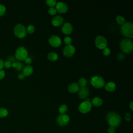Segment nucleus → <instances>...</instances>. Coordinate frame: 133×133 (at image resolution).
I'll use <instances>...</instances> for the list:
<instances>
[{
  "label": "nucleus",
  "mask_w": 133,
  "mask_h": 133,
  "mask_svg": "<svg viewBox=\"0 0 133 133\" xmlns=\"http://www.w3.org/2000/svg\"><path fill=\"white\" fill-rule=\"evenodd\" d=\"M106 119L110 126L118 127L121 123V117L117 113L111 112L107 114Z\"/></svg>",
  "instance_id": "1"
},
{
  "label": "nucleus",
  "mask_w": 133,
  "mask_h": 133,
  "mask_svg": "<svg viewBox=\"0 0 133 133\" xmlns=\"http://www.w3.org/2000/svg\"><path fill=\"white\" fill-rule=\"evenodd\" d=\"M122 34L125 37L131 38L133 36V23L131 22H125L120 28Z\"/></svg>",
  "instance_id": "2"
},
{
  "label": "nucleus",
  "mask_w": 133,
  "mask_h": 133,
  "mask_svg": "<svg viewBox=\"0 0 133 133\" xmlns=\"http://www.w3.org/2000/svg\"><path fill=\"white\" fill-rule=\"evenodd\" d=\"M120 48L125 53L128 54L132 51L133 49V43L129 38H124L120 43Z\"/></svg>",
  "instance_id": "3"
},
{
  "label": "nucleus",
  "mask_w": 133,
  "mask_h": 133,
  "mask_svg": "<svg viewBox=\"0 0 133 133\" xmlns=\"http://www.w3.org/2000/svg\"><path fill=\"white\" fill-rule=\"evenodd\" d=\"M15 35L18 38H23L26 34V28L22 24H17L14 30Z\"/></svg>",
  "instance_id": "4"
},
{
  "label": "nucleus",
  "mask_w": 133,
  "mask_h": 133,
  "mask_svg": "<svg viewBox=\"0 0 133 133\" xmlns=\"http://www.w3.org/2000/svg\"><path fill=\"white\" fill-rule=\"evenodd\" d=\"M28 50L23 46L18 47L15 51V58L20 61L24 60L28 57Z\"/></svg>",
  "instance_id": "5"
},
{
  "label": "nucleus",
  "mask_w": 133,
  "mask_h": 133,
  "mask_svg": "<svg viewBox=\"0 0 133 133\" xmlns=\"http://www.w3.org/2000/svg\"><path fill=\"white\" fill-rule=\"evenodd\" d=\"M90 83L92 86L97 88L103 87L105 85V81L103 77L100 76H94L91 78Z\"/></svg>",
  "instance_id": "6"
},
{
  "label": "nucleus",
  "mask_w": 133,
  "mask_h": 133,
  "mask_svg": "<svg viewBox=\"0 0 133 133\" xmlns=\"http://www.w3.org/2000/svg\"><path fill=\"white\" fill-rule=\"evenodd\" d=\"M95 45L99 49H104L107 47L108 42L107 39L102 35H98L95 39Z\"/></svg>",
  "instance_id": "7"
},
{
  "label": "nucleus",
  "mask_w": 133,
  "mask_h": 133,
  "mask_svg": "<svg viewBox=\"0 0 133 133\" xmlns=\"http://www.w3.org/2000/svg\"><path fill=\"white\" fill-rule=\"evenodd\" d=\"M92 108V104L90 101H85L82 102L78 107V110L82 113H87L89 112Z\"/></svg>",
  "instance_id": "8"
},
{
  "label": "nucleus",
  "mask_w": 133,
  "mask_h": 133,
  "mask_svg": "<svg viewBox=\"0 0 133 133\" xmlns=\"http://www.w3.org/2000/svg\"><path fill=\"white\" fill-rule=\"evenodd\" d=\"M70 121L69 116L66 114L59 115L56 120L57 124L60 126H64L66 125Z\"/></svg>",
  "instance_id": "9"
},
{
  "label": "nucleus",
  "mask_w": 133,
  "mask_h": 133,
  "mask_svg": "<svg viewBox=\"0 0 133 133\" xmlns=\"http://www.w3.org/2000/svg\"><path fill=\"white\" fill-rule=\"evenodd\" d=\"M48 42L50 45L54 47H59L61 44V38L59 36L56 35L50 36L48 39Z\"/></svg>",
  "instance_id": "10"
},
{
  "label": "nucleus",
  "mask_w": 133,
  "mask_h": 133,
  "mask_svg": "<svg viewBox=\"0 0 133 133\" xmlns=\"http://www.w3.org/2000/svg\"><path fill=\"white\" fill-rule=\"evenodd\" d=\"M75 51V48L73 45H68L65 46L63 50V55L66 57H72Z\"/></svg>",
  "instance_id": "11"
},
{
  "label": "nucleus",
  "mask_w": 133,
  "mask_h": 133,
  "mask_svg": "<svg viewBox=\"0 0 133 133\" xmlns=\"http://www.w3.org/2000/svg\"><path fill=\"white\" fill-rule=\"evenodd\" d=\"M59 12L65 13L68 10V6L67 4L63 2H59L56 4L55 8Z\"/></svg>",
  "instance_id": "12"
},
{
  "label": "nucleus",
  "mask_w": 133,
  "mask_h": 133,
  "mask_svg": "<svg viewBox=\"0 0 133 133\" xmlns=\"http://www.w3.org/2000/svg\"><path fill=\"white\" fill-rule=\"evenodd\" d=\"M78 96L81 99H86L89 94V90L87 87H81L78 90Z\"/></svg>",
  "instance_id": "13"
},
{
  "label": "nucleus",
  "mask_w": 133,
  "mask_h": 133,
  "mask_svg": "<svg viewBox=\"0 0 133 133\" xmlns=\"http://www.w3.org/2000/svg\"><path fill=\"white\" fill-rule=\"evenodd\" d=\"M61 30L62 32L65 34H70L73 31L72 25L69 22H65L62 25Z\"/></svg>",
  "instance_id": "14"
},
{
  "label": "nucleus",
  "mask_w": 133,
  "mask_h": 133,
  "mask_svg": "<svg viewBox=\"0 0 133 133\" xmlns=\"http://www.w3.org/2000/svg\"><path fill=\"white\" fill-rule=\"evenodd\" d=\"M63 20L64 19L61 16L57 15L52 18L51 20V23L54 26H58L62 24Z\"/></svg>",
  "instance_id": "15"
},
{
  "label": "nucleus",
  "mask_w": 133,
  "mask_h": 133,
  "mask_svg": "<svg viewBox=\"0 0 133 133\" xmlns=\"http://www.w3.org/2000/svg\"><path fill=\"white\" fill-rule=\"evenodd\" d=\"M33 72V68L30 65H27L23 68L22 74L24 76H29L31 75Z\"/></svg>",
  "instance_id": "16"
},
{
  "label": "nucleus",
  "mask_w": 133,
  "mask_h": 133,
  "mask_svg": "<svg viewBox=\"0 0 133 133\" xmlns=\"http://www.w3.org/2000/svg\"><path fill=\"white\" fill-rule=\"evenodd\" d=\"M79 89V85L75 82L72 83L68 86V90L71 93H75L78 91Z\"/></svg>",
  "instance_id": "17"
},
{
  "label": "nucleus",
  "mask_w": 133,
  "mask_h": 133,
  "mask_svg": "<svg viewBox=\"0 0 133 133\" xmlns=\"http://www.w3.org/2000/svg\"><path fill=\"white\" fill-rule=\"evenodd\" d=\"M116 84L113 82H109L104 85V88L108 91H113L116 88Z\"/></svg>",
  "instance_id": "18"
},
{
  "label": "nucleus",
  "mask_w": 133,
  "mask_h": 133,
  "mask_svg": "<svg viewBox=\"0 0 133 133\" xmlns=\"http://www.w3.org/2000/svg\"><path fill=\"white\" fill-rule=\"evenodd\" d=\"M103 103V101L102 100L101 98H100V97H95L91 101V104H92L93 105L95 106V107H99Z\"/></svg>",
  "instance_id": "19"
},
{
  "label": "nucleus",
  "mask_w": 133,
  "mask_h": 133,
  "mask_svg": "<svg viewBox=\"0 0 133 133\" xmlns=\"http://www.w3.org/2000/svg\"><path fill=\"white\" fill-rule=\"evenodd\" d=\"M47 58L50 61H56L58 58V54L55 52H50L47 55Z\"/></svg>",
  "instance_id": "20"
},
{
  "label": "nucleus",
  "mask_w": 133,
  "mask_h": 133,
  "mask_svg": "<svg viewBox=\"0 0 133 133\" xmlns=\"http://www.w3.org/2000/svg\"><path fill=\"white\" fill-rule=\"evenodd\" d=\"M59 111L60 114H65V113L68 111V107L65 104H62L60 106L59 108Z\"/></svg>",
  "instance_id": "21"
},
{
  "label": "nucleus",
  "mask_w": 133,
  "mask_h": 133,
  "mask_svg": "<svg viewBox=\"0 0 133 133\" xmlns=\"http://www.w3.org/2000/svg\"><path fill=\"white\" fill-rule=\"evenodd\" d=\"M116 22L120 25H123L125 22V18L121 15H118L116 18Z\"/></svg>",
  "instance_id": "22"
},
{
  "label": "nucleus",
  "mask_w": 133,
  "mask_h": 133,
  "mask_svg": "<svg viewBox=\"0 0 133 133\" xmlns=\"http://www.w3.org/2000/svg\"><path fill=\"white\" fill-rule=\"evenodd\" d=\"M78 85L81 87H85L87 84V80L84 77H81L78 81Z\"/></svg>",
  "instance_id": "23"
},
{
  "label": "nucleus",
  "mask_w": 133,
  "mask_h": 133,
  "mask_svg": "<svg viewBox=\"0 0 133 133\" xmlns=\"http://www.w3.org/2000/svg\"><path fill=\"white\" fill-rule=\"evenodd\" d=\"M8 115V111L4 108L0 109V117H5Z\"/></svg>",
  "instance_id": "24"
},
{
  "label": "nucleus",
  "mask_w": 133,
  "mask_h": 133,
  "mask_svg": "<svg viewBox=\"0 0 133 133\" xmlns=\"http://www.w3.org/2000/svg\"><path fill=\"white\" fill-rule=\"evenodd\" d=\"M26 32L28 33H30V34L33 33L35 31V26L33 25L30 24L28 26L27 28L26 29Z\"/></svg>",
  "instance_id": "25"
},
{
  "label": "nucleus",
  "mask_w": 133,
  "mask_h": 133,
  "mask_svg": "<svg viewBox=\"0 0 133 133\" xmlns=\"http://www.w3.org/2000/svg\"><path fill=\"white\" fill-rule=\"evenodd\" d=\"M46 3L50 7H53L56 5L57 2L56 0H47L46 1Z\"/></svg>",
  "instance_id": "26"
},
{
  "label": "nucleus",
  "mask_w": 133,
  "mask_h": 133,
  "mask_svg": "<svg viewBox=\"0 0 133 133\" xmlns=\"http://www.w3.org/2000/svg\"><path fill=\"white\" fill-rule=\"evenodd\" d=\"M6 11L5 6L3 4H0V16H4Z\"/></svg>",
  "instance_id": "27"
},
{
  "label": "nucleus",
  "mask_w": 133,
  "mask_h": 133,
  "mask_svg": "<svg viewBox=\"0 0 133 133\" xmlns=\"http://www.w3.org/2000/svg\"><path fill=\"white\" fill-rule=\"evenodd\" d=\"M23 63L22 62H16V66L15 69L17 71H20L22 69H23Z\"/></svg>",
  "instance_id": "28"
},
{
  "label": "nucleus",
  "mask_w": 133,
  "mask_h": 133,
  "mask_svg": "<svg viewBox=\"0 0 133 133\" xmlns=\"http://www.w3.org/2000/svg\"><path fill=\"white\" fill-rule=\"evenodd\" d=\"M57 12V10L55 7H50L48 10V12L50 15H54L56 14Z\"/></svg>",
  "instance_id": "29"
},
{
  "label": "nucleus",
  "mask_w": 133,
  "mask_h": 133,
  "mask_svg": "<svg viewBox=\"0 0 133 133\" xmlns=\"http://www.w3.org/2000/svg\"><path fill=\"white\" fill-rule=\"evenodd\" d=\"M103 49V50L102 52H103V55H104L105 56H109L110 54L111 50L110 49V48H109L108 47H105V48H104Z\"/></svg>",
  "instance_id": "30"
},
{
  "label": "nucleus",
  "mask_w": 133,
  "mask_h": 133,
  "mask_svg": "<svg viewBox=\"0 0 133 133\" xmlns=\"http://www.w3.org/2000/svg\"><path fill=\"white\" fill-rule=\"evenodd\" d=\"M64 42L66 45H70L72 43V38L70 36H66L64 38Z\"/></svg>",
  "instance_id": "31"
},
{
  "label": "nucleus",
  "mask_w": 133,
  "mask_h": 133,
  "mask_svg": "<svg viewBox=\"0 0 133 133\" xmlns=\"http://www.w3.org/2000/svg\"><path fill=\"white\" fill-rule=\"evenodd\" d=\"M12 63L10 62L9 61H6L5 62H4V67H5L6 69H9L11 66Z\"/></svg>",
  "instance_id": "32"
},
{
  "label": "nucleus",
  "mask_w": 133,
  "mask_h": 133,
  "mask_svg": "<svg viewBox=\"0 0 133 133\" xmlns=\"http://www.w3.org/2000/svg\"><path fill=\"white\" fill-rule=\"evenodd\" d=\"M108 133H115V128L114 127L110 126L107 130Z\"/></svg>",
  "instance_id": "33"
},
{
  "label": "nucleus",
  "mask_w": 133,
  "mask_h": 133,
  "mask_svg": "<svg viewBox=\"0 0 133 133\" xmlns=\"http://www.w3.org/2000/svg\"><path fill=\"white\" fill-rule=\"evenodd\" d=\"M16 58L15 57H14L13 56H9L7 58L8 59V61H10V62H11L12 63L14 62H15V60H16Z\"/></svg>",
  "instance_id": "34"
},
{
  "label": "nucleus",
  "mask_w": 133,
  "mask_h": 133,
  "mask_svg": "<svg viewBox=\"0 0 133 133\" xmlns=\"http://www.w3.org/2000/svg\"><path fill=\"white\" fill-rule=\"evenodd\" d=\"M125 119H126L127 121L129 122V121L130 120V119H131V115H130V114L129 113H127L126 114V115H125Z\"/></svg>",
  "instance_id": "35"
},
{
  "label": "nucleus",
  "mask_w": 133,
  "mask_h": 133,
  "mask_svg": "<svg viewBox=\"0 0 133 133\" xmlns=\"http://www.w3.org/2000/svg\"><path fill=\"white\" fill-rule=\"evenodd\" d=\"M5 73L3 70H0V79H3L5 77Z\"/></svg>",
  "instance_id": "36"
},
{
  "label": "nucleus",
  "mask_w": 133,
  "mask_h": 133,
  "mask_svg": "<svg viewBox=\"0 0 133 133\" xmlns=\"http://www.w3.org/2000/svg\"><path fill=\"white\" fill-rule=\"evenodd\" d=\"M25 61V62L26 63V64H28L29 65L32 62V59L30 58V57H27L25 58V59L24 60Z\"/></svg>",
  "instance_id": "37"
},
{
  "label": "nucleus",
  "mask_w": 133,
  "mask_h": 133,
  "mask_svg": "<svg viewBox=\"0 0 133 133\" xmlns=\"http://www.w3.org/2000/svg\"><path fill=\"white\" fill-rule=\"evenodd\" d=\"M124 58V55L123 54H119L117 55V59L119 60H121Z\"/></svg>",
  "instance_id": "38"
},
{
  "label": "nucleus",
  "mask_w": 133,
  "mask_h": 133,
  "mask_svg": "<svg viewBox=\"0 0 133 133\" xmlns=\"http://www.w3.org/2000/svg\"><path fill=\"white\" fill-rule=\"evenodd\" d=\"M24 75L22 74V73H20L18 76V79H20V80H22L23 79H24Z\"/></svg>",
  "instance_id": "39"
},
{
  "label": "nucleus",
  "mask_w": 133,
  "mask_h": 133,
  "mask_svg": "<svg viewBox=\"0 0 133 133\" xmlns=\"http://www.w3.org/2000/svg\"><path fill=\"white\" fill-rule=\"evenodd\" d=\"M4 67V61L3 60L0 58V70H2Z\"/></svg>",
  "instance_id": "40"
},
{
  "label": "nucleus",
  "mask_w": 133,
  "mask_h": 133,
  "mask_svg": "<svg viewBox=\"0 0 133 133\" xmlns=\"http://www.w3.org/2000/svg\"><path fill=\"white\" fill-rule=\"evenodd\" d=\"M129 108H130V109L131 110H133V102L132 101H131V102L130 103V104H129Z\"/></svg>",
  "instance_id": "41"
}]
</instances>
